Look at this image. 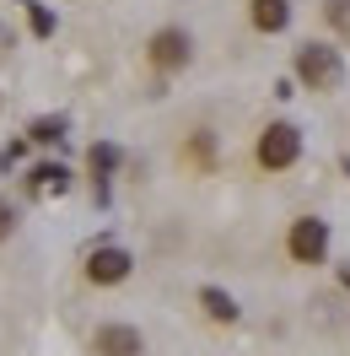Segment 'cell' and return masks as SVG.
I'll return each instance as SVG.
<instances>
[{
    "label": "cell",
    "mask_w": 350,
    "mask_h": 356,
    "mask_svg": "<svg viewBox=\"0 0 350 356\" xmlns=\"http://www.w3.org/2000/svg\"><path fill=\"white\" fill-rule=\"evenodd\" d=\"M291 76L302 92H318V97H334V92L350 81V65H345V49L334 38H307L297 44V60H291Z\"/></svg>",
    "instance_id": "6da1fadb"
},
{
    "label": "cell",
    "mask_w": 350,
    "mask_h": 356,
    "mask_svg": "<svg viewBox=\"0 0 350 356\" xmlns=\"http://www.w3.org/2000/svg\"><path fill=\"white\" fill-rule=\"evenodd\" d=\"M307 152V140H302V124H291V119H269L259 130V140H253V168L269 178H281L291 173L297 162H302Z\"/></svg>",
    "instance_id": "7a4b0ae2"
},
{
    "label": "cell",
    "mask_w": 350,
    "mask_h": 356,
    "mask_svg": "<svg viewBox=\"0 0 350 356\" xmlns=\"http://www.w3.org/2000/svg\"><path fill=\"white\" fill-rule=\"evenodd\" d=\"M328 243H334V232H328L324 216H312V211L291 216V227H285V259L291 265H302V270L328 265Z\"/></svg>",
    "instance_id": "3957f363"
},
{
    "label": "cell",
    "mask_w": 350,
    "mask_h": 356,
    "mask_svg": "<svg viewBox=\"0 0 350 356\" xmlns=\"http://www.w3.org/2000/svg\"><path fill=\"white\" fill-rule=\"evenodd\" d=\"M146 65H151L162 81H167V76H183V70L194 65V33L178 27V22L156 27L151 38H146Z\"/></svg>",
    "instance_id": "277c9868"
},
{
    "label": "cell",
    "mask_w": 350,
    "mask_h": 356,
    "mask_svg": "<svg viewBox=\"0 0 350 356\" xmlns=\"http://www.w3.org/2000/svg\"><path fill=\"white\" fill-rule=\"evenodd\" d=\"M81 275H87L92 286H124V281L135 275V254H130V248H119V243H97L87 254Z\"/></svg>",
    "instance_id": "5b68a950"
},
{
    "label": "cell",
    "mask_w": 350,
    "mask_h": 356,
    "mask_svg": "<svg viewBox=\"0 0 350 356\" xmlns=\"http://www.w3.org/2000/svg\"><path fill=\"white\" fill-rule=\"evenodd\" d=\"M92 356H146V334L135 324H97L92 330Z\"/></svg>",
    "instance_id": "8992f818"
},
{
    "label": "cell",
    "mask_w": 350,
    "mask_h": 356,
    "mask_svg": "<svg viewBox=\"0 0 350 356\" xmlns=\"http://www.w3.org/2000/svg\"><path fill=\"white\" fill-rule=\"evenodd\" d=\"M22 189L33 200H60V195H70V168L65 162H38V168H27Z\"/></svg>",
    "instance_id": "52a82bcc"
},
{
    "label": "cell",
    "mask_w": 350,
    "mask_h": 356,
    "mask_svg": "<svg viewBox=\"0 0 350 356\" xmlns=\"http://www.w3.org/2000/svg\"><path fill=\"white\" fill-rule=\"evenodd\" d=\"M248 27L259 38H281L291 27V0H248Z\"/></svg>",
    "instance_id": "ba28073f"
},
{
    "label": "cell",
    "mask_w": 350,
    "mask_h": 356,
    "mask_svg": "<svg viewBox=\"0 0 350 356\" xmlns=\"http://www.w3.org/2000/svg\"><path fill=\"white\" fill-rule=\"evenodd\" d=\"M194 302H199V313H205L210 324H221V330H232V324L242 318L238 297H232V291H221V286H199V291H194Z\"/></svg>",
    "instance_id": "9c48e42d"
},
{
    "label": "cell",
    "mask_w": 350,
    "mask_h": 356,
    "mask_svg": "<svg viewBox=\"0 0 350 356\" xmlns=\"http://www.w3.org/2000/svg\"><path fill=\"white\" fill-rule=\"evenodd\" d=\"M183 168H194V173H210V168H216V130H194L183 140Z\"/></svg>",
    "instance_id": "30bf717a"
},
{
    "label": "cell",
    "mask_w": 350,
    "mask_h": 356,
    "mask_svg": "<svg viewBox=\"0 0 350 356\" xmlns=\"http://www.w3.org/2000/svg\"><path fill=\"white\" fill-rule=\"evenodd\" d=\"M119 162H124V152H119L113 140H97V146L87 152V173L97 178V189H103V184H108L113 173H119Z\"/></svg>",
    "instance_id": "8fae6325"
},
{
    "label": "cell",
    "mask_w": 350,
    "mask_h": 356,
    "mask_svg": "<svg viewBox=\"0 0 350 356\" xmlns=\"http://www.w3.org/2000/svg\"><path fill=\"white\" fill-rule=\"evenodd\" d=\"M65 135H70V119H65V113H44V119H33V124H27V140H33V146H60Z\"/></svg>",
    "instance_id": "7c38bea8"
},
{
    "label": "cell",
    "mask_w": 350,
    "mask_h": 356,
    "mask_svg": "<svg viewBox=\"0 0 350 356\" xmlns=\"http://www.w3.org/2000/svg\"><path fill=\"white\" fill-rule=\"evenodd\" d=\"M318 17H324V27L334 33V44H350V0H324Z\"/></svg>",
    "instance_id": "4fadbf2b"
},
{
    "label": "cell",
    "mask_w": 350,
    "mask_h": 356,
    "mask_svg": "<svg viewBox=\"0 0 350 356\" xmlns=\"http://www.w3.org/2000/svg\"><path fill=\"white\" fill-rule=\"evenodd\" d=\"M22 11H27V27H33V38H54V27H60V17L49 11L44 0H22Z\"/></svg>",
    "instance_id": "5bb4252c"
},
{
    "label": "cell",
    "mask_w": 350,
    "mask_h": 356,
    "mask_svg": "<svg viewBox=\"0 0 350 356\" xmlns=\"http://www.w3.org/2000/svg\"><path fill=\"white\" fill-rule=\"evenodd\" d=\"M17 222H22V211H17V205H11L6 195H0V243H6L11 232H17Z\"/></svg>",
    "instance_id": "9a60e30c"
},
{
    "label": "cell",
    "mask_w": 350,
    "mask_h": 356,
    "mask_svg": "<svg viewBox=\"0 0 350 356\" xmlns=\"http://www.w3.org/2000/svg\"><path fill=\"white\" fill-rule=\"evenodd\" d=\"M275 103H291V97H297V76H275Z\"/></svg>",
    "instance_id": "2e32d148"
},
{
    "label": "cell",
    "mask_w": 350,
    "mask_h": 356,
    "mask_svg": "<svg viewBox=\"0 0 350 356\" xmlns=\"http://www.w3.org/2000/svg\"><path fill=\"white\" fill-rule=\"evenodd\" d=\"M334 275H340V286L350 291V265H334Z\"/></svg>",
    "instance_id": "e0dca14e"
},
{
    "label": "cell",
    "mask_w": 350,
    "mask_h": 356,
    "mask_svg": "<svg viewBox=\"0 0 350 356\" xmlns=\"http://www.w3.org/2000/svg\"><path fill=\"white\" fill-rule=\"evenodd\" d=\"M340 173H345V178H350V156H340Z\"/></svg>",
    "instance_id": "ac0fdd59"
}]
</instances>
